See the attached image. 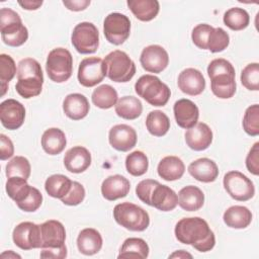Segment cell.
Segmentation results:
<instances>
[{
  "instance_id": "obj_46",
  "label": "cell",
  "mask_w": 259,
  "mask_h": 259,
  "mask_svg": "<svg viewBox=\"0 0 259 259\" xmlns=\"http://www.w3.org/2000/svg\"><path fill=\"white\" fill-rule=\"evenodd\" d=\"M207 75L210 78L218 75H236L235 68L226 59H214L212 60L207 67Z\"/></svg>"
},
{
  "instance_id": "obj_22",
  "label": "cell",
  "mask_w": 259,
  "mask_h": 259,
  "mask_svg": "<svg viewBox=\"0 0 259 259\" xmlns=\"http://www.w3.org/2000/svg\"><path fill=\"white\" fill-rule=\"evenodd\" d=\"M131 189L130 181L122 175L115 174L105 178L101 184L102 196L109 201L125 197Z\"/></svg>"
},
{
  "instance_id": "obj_5",
  "label": "cell",
  "mask_w": 259,
  "mask_h": 259,
  "mask_svg": "<svg viewBox=\"0 0 259 259\" xmlns=\"http://www.w3.org/2000/svg\"><path fill=\"white\" fill-rule=\"evenodd\" d=\"M136 93L153 106L167 104L171 91L169 87L154 75H143L135 84Z\"/></svg>"
},
{
  "instance_id": "obj_25",
  "label": "cell",
  "mask_w": 259,
  "mask_h": 259,
  "mask_svg": "<svg viewBox=\"0 0 259 259\" xmlns=\"http://www.w3.org/2000/svg\"><path fill=\"white\" fill-rule=\"evenodd\" d=\"M103 240L101 234L93 229H83L77 237V247L80 253L91 256L98 253L102 248Z\"/></svg>"
},
{
  "instance_id": "obj_12",
  "label": "cell",
  "mask_w": 259,
  "mask_h": 259,
  "mask_svg": "<svg viewBox=\"0 0 259 259\" xmlns=\"http://www.w3.org/2000/svg\"><path fill=\"white\" fill-rule=\"evenodd\" d=\"M106 76V68L102 59L88 57L81 61L78 68V81L84 87H94Z\"/></svg>"
},
{
  "instance_id": "obj_11",
  "label": "cell",
  "mask_w": 259,
  "mask_h": 259,
  "mask_svg": "<svg viewBox=\"0 0 259 259\" xmlns=\"http://www.w3.org/2000/svg\"><path fill=\"white\" fill-rule=\"evenodd\" d=\"M103 33L108 42L115 46L122 45L131 33L130 18L119 12L109 13L103 22Z\"/></svg>"
},
{
  "instance_id": "obj_8",
  "label": "cell",
  "mask_w": 259,
  "mask_h": 259,
  "mask_svg": "<svg viewBox=\"0 0 259 259\" xmlns=\"http://www.w3.org/2000/svg\"><path fill=\"white\" fill-rule=\"evenodd\" d=\"M46 71L49 78L56 83L69 80L73 73V57L65 48L52 50L46 62Z\"/></svg>"
},
{
  "instance_id": "obj_27",
  "label": "cell",
  "mask_w": 259,
  "mask_h": 259,
  "mask_svg": "<svg viewBox=\"0 0 259 259\" xmlns=\"http://www.w3.org/2000/svg\"><path fill=\"white\" fill-rule=\"evenodd\" d=\"M204 203V194L200 188L194 185H187L178 192V204L186 211H196Z\"/></svg>"
},
{
  "instance_id": "obj_48",
  "label": "cell",
  "mask_w": 259,
  "mask_h": 259,
  "mask_svg": "<svg viewBox=\"0 0 259 259\" xmlns=\"http://www.w3.org/2000/svg\"><path fill=\"white\" fill-rule=\"evenodd\" d=\"M85 194L86 193L84 186L78 181H73L70 191L61 199V201L66 205L75 206L80 204L84 200Z\"/></svg>"
},
{
  "instance_id": "obj_40",
  "label": "cell",
  "mask_w": 259,
  "mask_h": 259,
  "mask_svg": "<svg viewBox=\"0 0 259 259\" xmlns=\"http://www.w3.org/2000/svg\"><path fill=\"white\" fill-rule=\"evenodd\" d=\"M31 172V166L29 161L23 156L13 157L5 167V173L7 178L10 177H21L28 179Z\"/></svg>"
},
{
  "instance_id": "obj_41",
  "label": "cell",
  "mask_w": 259,
  "mask_h": 259,
  "mask_svg": "<svg viewBox=\"0 0 259 259\" xmlns=\"http://www.w3.org/2000/svg\"><path fill=\"white\" fill-rule=\"evenodd\" d=\"M16 71V65L12 57L6 54L0 55V81H1V96H3L7 89L8 83L14 78Z\"/></svg>"
},
{
  "instance_id": "obj_45",
  "label": "cell",
  "mask_w": 259,
  "mask_h": 259,
  "mask_svg": "<svg viewBox=\"0 0 259 259\" xmlns=\"http://www.w3.org/2000/svg\"><path fill=\"white\" fill-rule=\"evenodd\" d=\"M214 27L206 23H200L194 26L191 32V39L193 44L201 50H207V41L210 32Z\"/></svg>"
},
{
  "instance_id": "obj_17",
  "label": "cell",
  "mask_w": 259,
  "mask_h": 259,
  "mask_svg": "<svg viewBox=\"0 0 259 259\" xmlns=\"http://www.w3.org/2000/svg\"><path fill=\"white\" fill-rule=\"evenodd\" d=\"M41 249L60 248L65 246L66 230L64 225L56 220H49L40 225Z\"/></svg>"
},
{
  "instance_id": "obj_52",
  "label": "cell",
  "mask_w": 259,
  "mask_h": 259,
  "mask_svg": "<svg viewBox=\"0 0 259 259\" xmlns=\"http://www.w3.org/2000/svg\"><path fill=\"white\" fill-rule=\"evenodd\" d=\"M63 4L71 11H82L85 10L89 5V0H64Z\"/></svg>"
},
{
  "instance_id": "obj_7",
  "label": "cell",
  "mask_w": 259,
  "mask_h": 259,
  "mask_svg": "<svg viewBox=\"0 0 259 259\" xmlns=\"http://www.w3.org/2000/svg\"><path fill=\"white\" fill-rule=\"evenodd\" d=\"M104 65L106 76L113 82H128L136 74V65L128 55L120 50L110 52L105 56Z\"/></svg>"
},
{
  "instance_id": "obj_16",
  "label": "cell",
  "mask_w": 259,
  "mask_h": 259,
  "mask_svg": "<svg viewBox=\"0 0 259 259\" xmlns=\"http://www.w3.org/2000/svg\"><path fill=\"white\" fill-rule=\"evenodd\" d=\"M138 136L136 130L124 123L113 125L108 133L110 146L119 152H127L137 144Z\"/></svg>"
},
{
  "instance_id": "obj_20",
  "label": "cell",
  "mask_w": 259,
  "mask_h": 259,
  "mask_svg": "<svg viewBox=\"0 0 259 259\" xmlns=\"http://www.w3.org/2000/svg\"><path fill=\"white\" fill-rule=\"evenodd\" d=\"M212 131L204 122H197L185 133L186 145L194 151L206 150L212 142Z\"/></svg>"
},
{
  "instance_id": "obj_10",
  "label": "cell",
  "mask_w": 259,
  "mask_h": 259,
  "mask_svg": "<svg viewBox=\"0 0 259 259\" xmlns=\"http://www.w3.org/2000/svg\"><path fill=\"white\" fill-rule=\"evenodd\" d=\"M224 188L228 194L238 201H247L255 194L251 179L239 171H229L224 176Z\"/></svg>"
},
{
  "instance_id": "obj_51",
  "label": "cell",
  "mask_w": 259,
  "mask_h": 259,
  "mask_svg": "<svg viewBox=\"0 0 259 259\" xmlns=\"http://www.w3.org/2000/svg\"><path fill=\"white\" fill-rule=\"evenodd\" d=\"M66 257H67L66 245L60 248H45V249H41V252H40V258L63 259Z\"/></svg>"
},
{
  "instance_id": "obj_43",
  "label": "cell",
  "mask_w": 259,
  "mask_h": 259,
  "mask_svg": "<svg viewBox=\"0 0 259 259\" xmlns=\"http://www.w3.org/2000/svg\"><path fill=\"white\" fill-rule=\"evenodd\" d=\"M242 85L252 91L259 90V64L250 63L241 72Z\"/></svg>"
},
{
  "instance_id": "obj_47",
  "label": "cell",
  "mask_w": 259,
  "mask_h": 259,
  "mask_svg": "<svg viewBox=\"0 0 259 259\" xmlns=\"http://www.w3.org/2000/svg\"><path fill=\"white\" fill-rule=\"evenodd\" d=\"M41 202H42L41 192L37 188L31 186V189L28 195L21 202L17 203V206L23 211L33 212L40 207Z\"/></svg>"
},
{
  "instance_id": "obj_49",
  "label": "cell",
  "mask_w": 259,
  "mask_h": 259,
  "mask_svg": "<svg viewBox=\"0 0 259 259\" xmlns=\"http://www.w3.org/2000/svg\"><path fill=\"white\" fill-rule=\"evenodd\" d=\"M247 170L253 175H259V143H255L246 157Z\"/></svg>"
},
{
  "instance_id": "obj_2",
  "label": "cell",
  "mask_w": 259,
  "mask_h": 259,
  "mask_svg": "<svg viewBox=\"0 0 259 259\" xmlns=\"http://www.w3.org/2000/svg\"><path fill=\"white\" fill-rule=\"evenodd\" d=\"M136 194L139 199L161 211H171L178 204V195L167 185L154 179H145L138 183Z\"/></svg>"
},
{
  "instance_id": "obj_19",
  "label": "cell",
  "mask_w": 259,
  "mask_h": 259,
  "mask_svg": "<svg viewBox=\"0 0 259 259\" xmlns=\"http://www.w3.org/2000/svg\"><path fill=\"white\" fill-rule=\"evenodd\" d=\"M174 117L176 123L185 130H188L195 125L198 121L199 110L197 105L186 98L177 100L173 106Z\"/></svg>"
},
{
  "instance_id": "obj_4",
  "label": "cell",
  "mask_w": 259,
  "mask_h": 259,
  "mask_svg": "<svg viewBox=\"0 0 259 259\" xmlns=\"http://www.w3.org/2000/svg\"><path fill=\"white\" fill-rule=\"evenodd\" d=\"M0 32L3 42L9 47H20L28 38V30L19 14L7 7L0 10Z\"/></svg>"
},
{
  "instance_id": "obj_44",
  "label": "cell",
  "mask_w": 259,
  "mask_h": 259,
  "mask_svg": "<svg viewBox=\"0 0 259 259\" xmlns=\"http://www.w3.org/2000/svg\"><path fill=\"white\" fill-rule=\"evenodd\" d=\"M230 36L222 27H215L209 34L207 41V50L211 53H220L228 48Z\"/></svg>"
},
{
  "instance_id": "obj_26",
  "label": "cell",
  "mask_w": 259,
  "mask_h": 259,
  "mask_svg": "<svg viewBox=\"0 0 259 259\" xmlns=\"http://www.w3.org/2000/svg\"><path fill=\"white\" fill-rule=\"evenodd\" d=\"M158 175L166 181L180 179L185 172L183 161L177 156H166L158 164Z\"/></svg>"
},
{
  "instance_id": "obj_54",
  "label": "cell",
  "mask_w": 259,
  "mask_h": 259,
  "mask_svg": "<svg viewBox=\"0 0 259 259\" xmlns=\"http://www.w3.org/2000/svg\"><path fill=\"white\" fill-rule=\"evenodd\" d=\"M186 257L192 258V255L189 254V253H187V252H185L184 250L175 251L173 254H171V255L169 256V258H186Z\"/></svg>"
},
{
  "instance_id": "obj_6",
  "label": "cell",
  "mask_w": 259,
  "mask_h": 259,
  "mask_svg": "<svg viewBox=\"0 0 259 259\" xmlns=\"http://www.w3.org/2000/svg\"><path fill=\"white\" fill-rule=\"evenodd\" d=\"M113 218L119 226L133 232H143L150 225L149 213L141 206L128 201L114 206Z\"/></svg>"
},
{
  "instance_id": "obj_39",
  "label": "cell",
  "mask_w": 259,
  "mask_h": 259,
  "mask_svg": "<svg viewBox=\"0 0 259 259\" xmlns=\"http://www.w3.org/2000/svg\"><path fill=\"white\" fill-rule=\"evenodd\" d=\"M126 171L133 176L144 175L149 168V160L146 154L142 151H134L125 158Z\"/></svg>"
},
{
  "instance_id": "obj_53",
  "label": "cell",
  "mask_w": 259,
  "mask_h": 259,
  "mask_svg": "<svg viewBox=\"0 0 259 259\" xmlns=\"http://www.w3.org/2000/svg\"><path fill=\"white\" fill-rule=\"evenodd\" d=\"M42 1H31V0H26V1H18V4L25 10H36L42 5Z\"/></svg>"
},
{
  "instance_id": "obj_23",
  "label": "cell",
  "mask_w": 259,
  "mask_h": 259,
  "mask_svg": "<svg viewBox=\"0 0 259 259\" xmlns=\"http://www.w3.org/2000/svg\"><path fill=\"white\" fill-rule=\"evenodd\" d=\"M89 110V101L81 93L68 94L63 101V111L70 119L80 120L87 116Z\"/></svg>"
},
{
  "instance_id": "obj_33",
  "label": "cell",
  "mask_w": 259,
  "mask_h": 259,
  "mask_svg": "<svg viewBox=\"0 0 259 259\" xmlns=\"http://www.w3.org/2000/svg\"><path fill=\"white\" fill-rule=\"evenodd\" d=\"M72 183L73 181L69 177L63 174H54L47 178L45 189L51 197L62 199L70 191Z\"/></svg>"
},
{
  "instance_id": "obj_50",
  "label": "cell",
  "mask_w": 259,
  "mask_h": 259,
  "mask_svg": "<svg viewBox=\"0 0 259 259\" xmlns=\"http://www.w3.org/2000/svg\"><path fill=\"white\" fill-rule=\"evenodd\" d=\"M0 159L2 161L11 158L14 154V146L12 141L4 134L0 135Z\"/></svg>"
},
{
  "instance_id": "obj_42",
  "label": "cell",
  "mask_w": 259,
  "mask_h": 259,
  "mask_svg": "<svg viewBox=\"0 0 259 259\" xmlns=\"http://www.w3.org/2000/svg\"><path fill=\"white\" fill-rule=\"evenodd\" d=\"M243 130L249 136L256 137L259 135V105L249 106L243 116Z\"/></svg>"
},
{
  "instance_id": "obj_37",
  "label": "cell",
  "mask_w": 259,
  "mask_h": 259,
  "mask_svg": "<svg viewBox=\"0 0 259 259\" xmlns=\"http://www.w3.org/2000/svg\"><path fill=\"white\" fill-rule=\"evenodd\" d=\"M224 23L230 29L239 31L245 29L250 22L249 13L240 7H233L228 9L224 14Z\"/></svg>"
},
{
  "instance_id": "obj_34",
  "label": "cell",
  "mask_w": 259,
  "mask_h": 259,
  "mask_svg": "<svg viewBox=\"0 0 259 259\" xmlns=\"http://www.w3.org/2000/svg\"><path fill=\"white\" fill-rule=\"evenodd\" d=\"M149 246L145 240L141 238H127L120 248L118 258L145 259L149 256Z\"/></svg>"
},
{
  "instance_id": "obj_29",
  "label": "cell",
  "mask_w": 259,
  "mask_h": 259,
  "mask_svg": "<svg viewBox=\"0 0 259 259\" xmlns=\"http://www.w3.org/2000/svg\"><path fill=\"white\" fill-rule=\"evenodd\" d=\"M223 220L229 228L245 229L252 222V212L246 206L232 205L224 212Z\"/></svg>"
},
{
  "instance_id": "obj_21",
  "label": "cell",
  "mask_w": 259,
  "mask_h": 259,
  "mask_svg": "<svg viewBox=\"0 0 259 259\" xmlns=\"http://www.w3.org/2000/svg\"><path fill=\"white\" fill-rule=\"evenodd\" d=\"M91 154L82 146H75L69 149L64 157V166L71 173H82L91 165Z\"/></svg>"
},
{
  "instance_id": "obj_24",
  "label": "cell",
  "mask_w": 259,
  "mask_h": 259,
  "mask_svg": "<svg viewBox=\"0 0 259 259\" xmlns=\"http://www.w3.org/2000/svg\"><path fill=\"white\" fill-rule=\"evenodd\" d=\"M188 173L199 182L209 183L218 178L219 168L211 159L199 158L189 164Z\"/></svg>"
},
{
  "instance_id": "obj_15",
  "label": "cell",
  "mask_w": 259,
  "mask_h": 259,
  "mask_svg": "<svg viewBox=\"0 0 259 259\" xmlns=\"http://www.w3.org/2000/svg\"><path fill=\"white\" fill-rule=\"evenodd\" d=\"M25 118V108L15 99H6L0 104V120L2 125L10 131L19 128Z\"/></svg>"
},
{
  "instance_id": "obj_31",
  "label": "cell",
  "mask_w": 259,
  "mask_h": 259,
  "mask_svg": "<svg viewBox=\"0 0 259 259\" xmlns=\"http://www.w3.org/2000/svg\"><path fill=\"white\" fill-rule=\"evenodd\" d=\"M143 111L141 100L135 96H122L115 104V113L123 118L133 120L138 118Z\"/></svg>"
},
{
  "instance_id": "obj_36",
  "label": "cell",
  "mask_w": 259,
  "mask_h": 259,
  "mask_svg": "<svg viewBox=\"0 0 259 259\" xmlns=\"http://www.w3.org/2000/svg\"><path fill=\"white\" fill-rule=\"evenodd\" d=\"M146 127L155 137H163L170 130V119L161 110H153L146 117Z\"/></svg>"
},
{
  "instance_id": "obj_14",
  "label": "cell",
  "mask_w": 259,
  "mask_h": 259,
  "mask_svg": "<svg viewBox=\"0 0 259 259\" xmlns=\"http://www.w3.org/2000/svg\"><path fill=\"white\" fill-rule=\"evenodd\" d=\"M140 62L144 70L150 73H161L169 64L167 51L159 45H151L143 49Z\"/></svg>"
},
{
  "instance_id": "obj_32",
  "label": "cell",
  "mask_w": 259,
  "mask_h": 259,
  "mask_svg": "<svg viewBox=\"0 0 259 259\" xmlns=\"http://www.w3.org/2000/svg\"><path fill=\"white\" fill-rule=\"evenodd\" d=\"M236 75H218L210 78V89L221 99H229L236 93Z\"/></svg>"
},
{
  "instance_id": "obj_30",
  "label": "cell",
  "mask_w": 259,
  "mask_h": 259,
  "mask_svg": "<svg viewBox=\"0 0 259 259\" xmlns=\"http://www.w3.org/2000/svg\"><path fill=\"white\" fill-rule=\"evenodd\" d=\"M126 4L133 14L141 21L153 20L160 10V4L157 0H127Z\"/></svg>"
},
{
  "instance_id": "obj_9",
  "label": "cell",
  "mask_w": 259,
  "mask_h": 259,
  "mask_svg": "<svg viewBox=\"0 0 259 259\" xmlns=\"http://www.w3.org/2000/svg\"><path fill=\"white\" fill-rule=\"evenodd\" d=\"M71 41L78 53L82 55L93 54L99 47L98 29L92 22H80L73 29Z\"/></svg>"
},
{
  "instance_id": "obj_3",
  "label": "cell",
  "mask_w": 259,
  "mask_h": 259,
  "mask_svg": "<svg viewBox=\"0 0 259 259\" xmlns=\"http://www.w3.org/2000/svg\"><path fill=\"white\" fill-rule=\"evenodd\" d=\"M44 84V74L40 64L32 58H25L19 61L17 67V93L29 99L40 94Z\"/></svg>"
},
{
  "instance_id": "obj_35",
  "label": "cell",
  "mask_w": 259,
  "mask_h": 259,
  "mask_svg": "<svg viewBox=\"0 0 259 259\" xmlns=\"http://www.w3.org/2000/svg\"><path fill=\"white\" fill-rule=\"evenodd\" d=\"M91 99L96 107L101 109H108L112 106H115L118 100V95L112 86L103 84L94 89Z\"/></svg>"
},
{
  "instance_id": "obj_18",
  "label": "cell",
  "mask_w": 259,
  "mask_h": 259,
  "mask_svg": "<svg viewBox=\"0 0 259 259\" xmlns=\"http://www.w3.org/2000/svg\"><path fill=\"white\" fill-rule=\"evenodd\" d=\"M178 88L185 94L196 96L203 92L205 80L202 73L194 68L184 69L178 76Z\"/></svg>"
},
{
  "instance_id": "obj_38",
  "label": "cell",
  "mask_w": 259,
  "mask_h": 259,
  "mask_svg": "<svg viewBox=\"0 0 259 259\" xmlns=\"http://www.w3.org/2000/svg\"><path fill=\"white\" fill-rule=\"evenodd\" d=\"M5 189L8 196L17 204L28 195L31 186L27 183V180L24 178L10 177L6 181Z\"/></svg>"
},
{
  "instance_id": "obj_1",
  "label": "cell",
  "mask_w": 259,
  "mask_h": 259,
  "mask_svg": "<svg viewBox=\"0 0 259 259\" xmlns=\"http://www.w3.org/2000/svg\"><path fill=\"white\" fill-rule=\"evenodd\" d=\"M176 239L185 245H191L199 252H208L215 245V237L206 221L199 217L183 218L175 226Z\"/></svg>"
},
{
  "instance_id": "obj_13",
  "label": "cell",
  "mask_w": 259,
  "mask_h": 259,
  "mask_svg": "<svg viewBox=\"0 0 259 259\" xmlns=\"http://www.w3.org/2000/svg\"><path fill=\"white\" fill-rule=\"evenodd\" d=\"M12 239L14 244L22 250L40 248V225H36L31 222H22L14 228L12 232Z\"/></svg>"
},
{
  "instance_id": "obj_28",
  "label": "cell",
  "mask_w": 259,
  "mask_h": 259,
  "mask_svg": "<svg viewBox=\"0 0 259 259\" xmlns=\"http://www.w3.org/2000/svg\"><path fill=\"white\" fill-rule=\"evenodd\" d=\"M66 145L65 133L58 127H50L41 136V147L49 155H59L64 151Z\"/></svg>"
}]
</instances>
